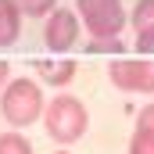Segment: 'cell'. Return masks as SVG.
Returning a JSON list of instances; mask_svg holds the SVG:
<instances>
[{"mask_svg":"<svg viewBox=\"0 0 154 154\" xmlns=\"http://www.w3.org/2000/svg\"><path fill=\"white\" fill-rule=\"evenodd\" d=\"M43 129H47V136L54 140V143H61V147H68V143H75L82 140V133H86V125H90V115H86V104L72 97V93H61V97H50L47 104H43Z\"/></svg>","mask_w":154,"mask_h":154,"instance_id":"obj_1","label":"cell"},{"mask_svg":"<svg viewBox=\"0 0 154 154\" xmlns=\"http://www.w3.org/2000/svg\"><path fill=\"white\" fill-rule=\"evenodd\" d=\"M43 104H47V97H43V86L36 79H7V86L0 90V115L14 129L39 122Z\"/></svg>","mask_w":154,"mask_h":154,"instance_id":"obj_2","label":"cell"},{"mask_svg":"<svg viewBox=\"0 0 154 154\" xmlns=\"http://www.w3.org/2000/svg\"><path fill=\"white\" fill-rule=\"evenodd\" d=\"M108 79L125 93H154V57H115Z\"/></svg>","mask_w":154,"mask_h":154,"instance_id":"obj_3","label":"cell"},{"mask_svg":"<svg viewBox=\"0 0 154 154\" xmlns=\"http://www.w3.org/2000/svg\"><path fill=\"white\" fill-rule=\"evenodd\" d=\"M82 36V22H79L75 11H68V7H54L50 14H47V25H43V43H47V50L50 54H65V50H72Z\"/></svg>","mask_w":154,"mask_h":154,"instance_id":"obj_4","label":"cell"},{"mask_svg":"<svg viewBox=\"0 0 154 154\" xmlns=\"http://www.w3.org/2000/svg\"><path fill=\"white\" fill-rule=\"evenodd\" d=\"M79 22L86 25V32L90 36H118L129 22H125V7H122V0H111V4H100V7H93V11H86V14H79Z\"/></svg>","mask_w":154,"mask_h":154,"instance_id":"obj_5","label":"cell"},{"mask_svg":"<svg viewBox=\"0 0 154 154\" xmlns=\"http://www.w3.org/2000/svg\"><path fill=\"white\" fill-rule=\"evenodd\" d=\"M32 68H36L39 82H47V86H68L75 79V61L72 57H36Z\"/></svg>","mask_w":154,"mask_h":154,"instance_id":"obj_6","label":"cell"},{"mask_svg":"<svg viewBox=\"0 0 154 154\" xmlns=\"http://www.w3.org/2000/svg\"><path fill=\"white\" fill-rule=\"evenodd\" d=\"M22 32V11L14 0H0V47H11Z\"/></svg>","mask_w":154,"mask_h":154,"instance_id":"obj_7","label":"cell"},{"mask_svg":"<svg viewBox=\"0 0 154 154\" xmlns=\"http://www.w3.org/2000/svg\"><path fill=\"white\" fill-rule=\"evenodd\" d=\"M125 22H129L136 32L154 29V0H136V4H133V11H125Z\"/></svg>","mask_w":154,"mask_h":154,"instance_id":"obj_8","label":"cell"},{"mask_svg":"<svg viewBox=\"0 0 154 154\" xmlns=\"http://www.w3.org/2000/svg\"><path fill=\"white\" fill-rule=\"evenodd\" d=\"M129 154H154V125H136L129 136Z\"/></svg>","mask_w":154,"mask_h":154,"instance_id":"obj_9","label":"cell"},{"mask_svg":"<svg viewBox=\"0 0 154 154\" xmlns=\"http://www.w3.org/2000/svg\"><path fill=\"white\" fill-rule=\"evenodd\" d=\"M0 154H32V143L18 129H7V133H0Z\"/></svg>","mask_w":154,"mask_h":154,"instance_id":"obj_10","label":"cell"},{"mask_svg":"<svg viewBox=\"0 0 154 154\" xmlns=\"http://www.w3.org/2000/svg\"><path fill=\"white\" fill-rule=\"evenodd\" d=\"M86 54H111V57H118L122 54V39L118 36H93V39H86Z\"/></svg>","mask_w":154,"mask_h":154,"instance_id":"obj_11","label":"cell"},{"mask_svg":"<svg viewBox=\"0 0 154 154\" xmlns=\"http://www.w3.org/2000/svg\"><path fill=\"white\" fill-rule=\"evenodd\" d=\"M14 4H18V11L29 14V18H47V14L57 7V0H14Z\"/></svg>","mask_w":154,"mask_h":154,"instance_id":"obj_12","label":"cell"},{"mask_svg":"<svg viewBox=\"0 0 154 154\" xmlns=\"http://www.w3.org/2000/svg\"><path fill=\"white\" fill-rule=\"evenodd\" d=\"M136 54H143V57H154V29H143V32H136Z\"/></svg>","mask_w":154,"mask_h":154,"instance_id":"obj_13","label":"cell"},{"mask_svg":"<svg viewBox=\"0 0 154 154\" xmlns=\"http://www.w3.org/2000/svg\"><path fill=\"white\" fill-rule=\"evenodd\" d=\"M100 4H111V0H75V14H86V11H93Z\"/></svg>","mask_w":154,"mask_h":154,"instance_id":"obj_14","label":"cell"},{"mask_svg":"<svg viewBox=\"0 0 154 154\" xmlns=\"http://www.w3.org/2000/svg\"><path fill=\"white\" fill-rule=\"evenodd\" d=\"M7 79H11V65H7V61H0V90L7 86Z\"/></svg>","mask_w":154,"mask_h":154,"instance_id":"obj_15","label":"cell"},{"mask_svg":"<svg viewBox=\"0 0 154 154\" xmlns=\"http://www.w3.org/2000/svg\"><path fill=\"white\" fill-rule=\"evenodd\" d=\"M57 154H68V151H57Z\"/></svg>","mask_w":154,"mask_h":154,"instance_id":"obj_16","label":"cell"}]
</instances>
